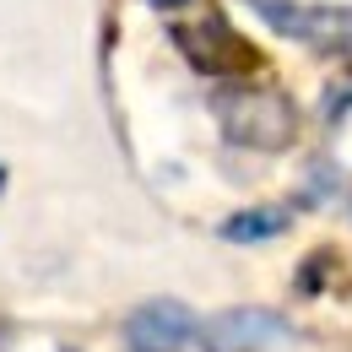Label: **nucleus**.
I'll return each instance as SVG.
<instances>
[{"label": "nucleus", "mask_w": 352, "mask_h": 352, "mask_svg": "<svg viewBox=\"0 0 352 352\" xmlns=\"http://www.w3.org/2000/svg\"><path fill=\"white\" fill-rule=\"evenodd\" d=\"M331 271H336L331 250H309L304 261H298V271H293V282H298V298H314V293H325Z\"/></svg>", "instance_id": "obj_7"}, {"label": "nucleus", "mask_w": 352, "mask_h": 352, "mask_svg": "<svg viewBox=\"0 0 352 352\" xmlns=\"http://www.w3.org/2000/svg\"><path fill=\"white\" fill-rule=\"evenodd\" d=\"M120 336H125L131 352H184L201 336V320H195V309L179 304V298H146V304H135L125 314Z\"/></svg>", "instance_id": "obj_4"}, {"label": "nucleus", "mask_w": 352, "mask_h": 352, "mask_svg": "<svg viewBox=\"0 0 352 352\" xmlns=\"http://www.w3.org/2000/svg\"><path fill=\"white\" fill-rule=\"evenodd\" d=\"M212 109H217L222 135L250 152H282L298 135V109L276 87H222L212 98Z\"/></svg>", "instance_id": "obj_1"}, {"label": "nucleus", "mask_w": 352, "mask_h": 352, "mask_svg": "<svg viewBox=\"0 0 352 352\" xmlns=\"http://www.w3.org/2000/svg\"><path fill=\"white\" fill-rule=\"evenodd\" d=\"M342 184H347L342 163H331V157H314V163H309V184L298 190V195H304V206H325L331 195H342Z\"/></svg>", "instance_id": "obj_6"}, {"label": "nucleus", "mask_w": 352, "mask_h": 352, "mask_svg": "<svg viewBox=\"0 0 352 352\" xmlns=\"http://www.w3.org/2000/svg\"><path fill=\"white\" fill-rule=\"evenodd\" d=\"M201 352H265V347H282L293 342V325L276 314V309H222L212 320H201Z\"/></svg>", "instance_id": "obj_3"}, {"label": "nucleus", "mask_w": 352, "mask_h": 352, "mask_svg": "<svg viewBox=\"0 0 352 352\" xmlns=\"http://www.w3.org/2000/svg\"><path fill=\"white\" fill-rule=\"evenodd\" d=\"M174 44L184 49V60H190L195 71H206V76H244V71L261 65L255 44H250L244 33H233L228 16L184 22V28H174Z\"/></svg>", "instance_id": "obj_2"}, {"label": "nucleus", "mask_w": 352, "mask_h": 352, "mask_svg": "<svg viewBox=\"0 0 352 352\" xmlns=\"http://www.w3.org/2000/svg\"><path fill=\"white\" fill-rule=\"evenodd\" d=\"M347 109H352V76L347 82H336V87H325V98H320V114L336 125V120H347Z\"/></svg>", "instance_id": "obj_8"}, {"label": "nucleus", "mask_w": 352, "mask_h": 352, "mask_svg": "<svg viewBox=\"0 0 352 352\" xmlns=\"http://www.w3.org/2000/svg\"><path fill=\"white\" fill-rule=\"evenodd\" d=\"M0 190H6V168H0Z\"/></svg>", "instance_id": "obj_10"}, {"label": "nucleus", "mask_w": 352, "mask_h": 352, "mask_svg": "<svg viewBox=\"0 0 352 352\" xmlns=\"http://www.w3.org/2000/svg\"><path fill=\"white\" fill-rule=\"evenodd\" d=\"M146 6H157V11H184L190 0H146Z\"/></svg>", "instance_id": "obj_9"}, {"label": "nucleus", "mask_w": 352, "mask_h": 352, "mask_svg": "<svg viewBox=\"0 0 352 352\" xmlns=\"http://www.w3.org/2000/svg\"><path fill=\"white\" fill-rule=\"evenodd\" d=\"M347 217H352V195H347Z\"/></svg>", "instance_id": "obj_11"}, {"label": "nucleus", "mask_w": 352, "mask_h": 352, "mask_svg": "<svg viewBox=\"0 0 352 352\" xmlns=\"http://www.w3.org/2000/svg\"><path fill=\"white\" fill-rule=\"evenodd\" d=\"M287 228H293V212H287V206H244V212L222 217L217 239L222 244H271V239H282Z\"/></svg>", "instance_id": "obj_5"}]
</instances>
